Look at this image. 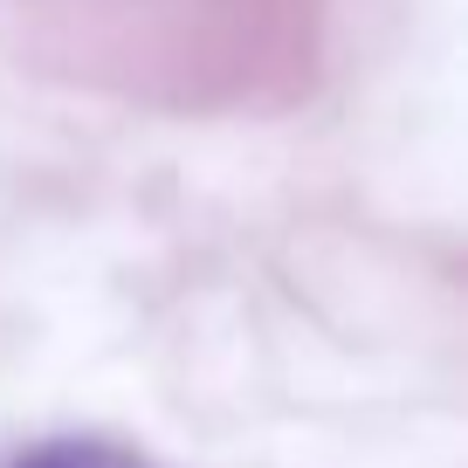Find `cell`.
I'll use <instances>...</instances> for the list:
<instances>
[{
	"mask_svg": "<svg viewBox=\"0 0 468 468\" xmlns=\"http://www.w3.org/2000/svg\"><path fill=\"white\" fill-rule=\"evenodd\" d=\"M7 468H159L138 448H117V441H90V434H62V441H35L21 448Z\"/></svg>",
	"mask_w": 468,
	"mask_h": 468,
	"instance_id": "obj_1",
	"label": "cell"
}]
</instances>
